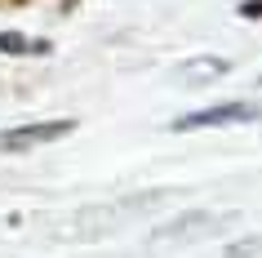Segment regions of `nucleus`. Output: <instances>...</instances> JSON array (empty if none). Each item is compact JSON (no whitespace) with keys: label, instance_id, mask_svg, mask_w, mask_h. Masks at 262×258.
Instances as JSON below:
<instances>
[{"label":"nucleus","instance_id":"f257e3e1","mask_svg":"<svg viewBox=\"0 0 262 258\" xmlns=\"http://www.w3.org/2000/svg\"><path fill=\"white\" fill-rule=\"evenodd\" d=\"M235 214H209V209H191V214H178L169 218V223H160V227L151 231V245H187V241H205V236H213V231L231 227Z\"/></svg>","mask_w":262,"mask_h":258},{"label":"nucleus","instance_id":"f03ea898","mask_svg":"<svg viewBox=\"0 0 262 258\" xmlns=\"http://www.w3.org/2000/svg\"><path fill=\"white\" fill-rule=\"evenodd\" d=\"M245 121H262V103H222V107H200L187 111L169 129L178 134H191V129H213V125H245Z\"/></svg>","mask_w":262,"mask_h":258},{"label":"nucleus","instance_id":"7ed1b4c3","mask_svg":"<svg viewBox=\"0 0 262 258\" xmlns=\"http://www.w3.org/2000/svg\"><path fill=\"white\" fill-rule=\"evenodd\" d=\"M76 129V121H36V125H18L9 134H0V147L5 151H27V147H45V143H58Z\"/></svg>","mask_w":262,"mask_h":258},{"label":"nucleus","instance_id":"20e7f679","mask_svg":"<svg viewBox=\"0 0 262 258\" xmlns=\"http://www.w3.org/2000/svg\"><path fill=\"white\" fill-rule=\"evenodd\" d=\"M231 71V58H218V54H200V58H187L178 63V81L187 85H205V81H218Z\"/></svg>","mask_w":262,"mask_h":258},{"label":"nucleus","instance_id":"39448f33","mask_svg":"<svg viewBox=\"0 0 262 258\" xmlns=\"http://www.w3.org/2000/svg\"><path fill=\"white\" fill-rule=\"evenodd\" d=\"M262 254V231L258 236H240V241L227 245V258H258Z\"/></svg>","mask_w":262,"mask_h":258},{"label":"nucleus","instance_id":"423d86ee","mask_svg":"<svg viewBox=\"0 0 262 258\" xmlns=\"http://www.w3.org/2000/svg\"><path fill=\"white\" fill-rule=\"evenodd\" d=\"M0 49L5 54H45L49 45L45 41H23V36H0Z\"/></svg>","mask_w":262,"mask_h":258},{"label":"nucleus","instance_id":"0eeeda50","mask_svg":"<svg viewBox=\"0 0 262 258\" xmlns=\"http://www.w3.org/2000/svg\"><path fill=\"white\" fill-rule=\"evenodd\" d=\"M258 85H262V76H258Z\"/></svg>","mask_w":262,"mask_h":258}]
</instances>
